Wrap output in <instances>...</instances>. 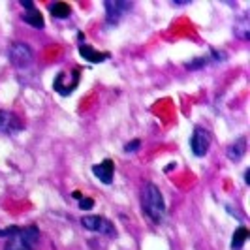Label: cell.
Here are the masks:
<instances>
[{
	"label": "cell",
	"instance_id": "cell-1",
	"mask_svg": "<svg viewBox=\"0 0 250 250\" xmlns=\"http://www.w3.org/2000/svg\"><path fill=\"white\" fill-rule=\"evenodd\" d=\"M0 237H8L4 250H34L40 231L36 226H12L0 229Z\"/></svg>",
	"mask_w": 250,
	"mask_h": 250
},
{
	"label": "cell",
	"instance_id": "cell-2",
	"mask_svg": "<svg viewBox=\"0 0 250 250\" xmlns=\"http://www.w3.org/2000/svg\"><path fill=\"white\" fill-rule=\"evenodd\" d=\"M141 207H143V213L149 216L152 222H162L164 216H166V201L160 192V188L156 185L149 183L147 187L143 188V196H141Z\"/></svg>",
	"mask_w": 250,
	"mask_h": 250
},
{
	"label": "cell",
	"instance_id": "cell-3",
	"mask_svg": "<svg viewBox=\"0 0 250 250\" xmlns=\"http://www.w3.org/2000/svg\"><path fill=\"white\" fill-rule=\"evenodd\" d=\"M81 226L88 229V231H94V233H100V235H117V229L113 226L111 220H107L105 216H100V214H87L81 218Z\"/></svg>",
	"mask_w": 250,
	"mask_h": 250
},
{
	"label": "cell",
	"instance_id": "cell-4",
	"mask_svg": "<svg viewBox=\"0 0 250 250\" xmlns=\"http://www.w3.org/2000/svg\"><path fill=\"white\" fill-rule=\"evenodd\" d=\"M8 57H10V62L15 66V68H28L32 61H34V53L32 49L23 43V42H15L10 45L8 49Z\"/></svg>",
	"mask_w": 250,
	"mask_h": 250
},
{
	"label": "cell",
	"instance_id": "cell-5",
	"mask_svg": "<svg viewBox=\"0 0 250 250\" xmlns=\"http://www.w3.org/2000/svg\"><path fill=\"white\" fill-rule=\"evenodd\" d=\"M190 147H192V152L196 156H205L207 154V150L211 147V136H209V132L203 126H196L194 128L192 138H190Z\"/></svg>",
	"mask_w": 250,
	"mask_h": 250
},
{
	"label": "cell",
	"instance_id": "cell-6",
	"mask_svg": "<svg viewBox=\"0 0 250 250\" xmlns=\"http://www.w3.org/2000/svg\"><path fill=\"white\" fill-rule=\"evenodd\" d=\"M128 10H132V2H125V0H107V2H105L107 23H109V25H117Z\"/></svg>",
	"mask_w": 250,
	"mask_h": 250
},
{
	"label": "cell",
	"instance_id": "cell-7",
	"mask_svg": "<svg viewBox=\"0 0 250 250\" xmlns=\"http://www.w3.org/2000/svg\"><path fill=\"white\" fill-rule=\"evenodd\" d=\"M23 128H25L23 121L15 113L0 109V132H4V134H15V132H21Z\"/></svg>",
	"mask_w": 250,
	"mask_h": 250
},
{
	"label": "cell",
	"instance_id": "cell-8",
	"mask_svg": "<svg viewBox=\"0 0 250 250\" xmlns=\"http://www.w3.org/2000/svg\"><path fill=\"white\" fill-rule=\"evenodd\" d=\"M92 173H94L96 179H100L104 185H111L113 173H115V164H113V160L105 158L104 162L92 166Z\"/></svg>",
	"mask_w": 250,
	"mask_h": 250
},
{
	"label": "cell",
	"instance_id": "cell-9",
	"mask_svg": "<svg viewBox=\"0 0 250 250\" xmlns=\"http://www.w3.org/2000/svg\"><path fill=\"white\" fill-rule=\"evenodd\" d=\"M72 75H74V81H72V83H64V81H66V74H64V72H61V74L57 75L55 83H53V88H55L59 94H62V96L72 94V92H74V88L77 87V83H79V72L75 70Z\"/></svg>",
	"mask_w": 250,
	"mask_h": 250
},
{
	"label": "cell",
	"instance_id": "cell-10",
	"mask_svg": "<svg viewBox=\"0 0 250 250\" xmlns=\"http://www.w3.org/2000/svg\"><path fill=\"white\" fill-rule=\"evenodd\" d=\"M79 55L88 61V62L92 64H98V62H104V61H107L109 59V53H100V51H96L92 45H79Z\"/></svg>",
	"mask_w": 250,
	"mask_h": 250
},
{
	"label": "cell",
	"instance_id": "cell-11",
	"mask_svg": "<svg viewBox=\"0 0 250 250\" xmlns=\"http://www.w3.org/2000/svg\"><path fill=\"white\" fill-rule=\"evenodd\" d=\"M245 152H247V138L241 136L228 147V158L233 160V162H239L245 156Z\"/></svg>",
	"mask_w": 250,
	"mask_h": 250
},
{
	"label": "cell",
	"instance_id": "cell-12",
	"mask_svg": "<svg viewBox=\"0 0 250 250\" xmlns=\"http://www.w3.org/2000/svg\"><path fill=\"white\" fill-rule=\"evenodd\" d=\"M23 21L28 23L30 26H34V28H43V25H45L42 13L38 12L36 8H34V10H28L26 13H23Z\"/></svg>",
	"mask_w": 250,
	"mask_h": 250
},
{
	"label": "cell",
	"instance_id": "cell-13",
	"mask_svg": "<svg viewBox=\"0 0 250 250\" xmlns=\"http://www.w3.org/2000/svg\"><path fill=\"white\" fill-rule=\"evenodd\" d=\"M247 239H249V229H247L245 226L237 228V229H235V233H233V237H231V249L241 250L243 249V245L247 243Z\"/></svg>",
	"mask_w": 250,
	"mask_h": 250
},
{
	"label": "cell",
	"instance_id": "cell-14",
	"mask_svg": "<svg viewBox=\"0 0 250 250\" xmlns=\"http://www.w3.org/2000/svg\"><path fill=\"white\" fill-rule=\"evenodd\" d=\"M51 13H53V17H57V19H66V17H70V13H72V8L66 4V2H55V4H51L49 6Z\"/></svg>",
	"mask_w": 250,
	"mask_h": 250
},
{
	"label": "cell",
	"instance_id": "cell-15",
	"mask_svg": "<svg viewBox=\"0 0 250 250\" xmlns=\"http://www.w3.org/2000/svg\"><path fill=\"white\" fill-rule=\"evenodd\" d=\"M141 147V141L139 139H134V141H130V143H126L125 145V150L126 152H136V150Z\"/></svg>",
	"mask_w": 250,
	"mask_h": 250
},
{
	"label": "cell",
	"instance_id": "cell-16",
	"mask_svg": "<svg viewBox=\"0 0 250 250\" xmlns=\"http://www.w3.org/2000/svg\"><path fill=\"white\" fill-rule=\"evenodd\" d=\"M79 207L81 209H92L94 207V201L90 200V198H81L79 200Z\"/></svg>",
	"mask_w": 250,
	"mask_h": 250
},
{
	"label": "cell",
	"instance_id": "cell-17",
	"mask_svg": "<svg viewBox=\"0 0 250 250\" xmlns=\"http://www.w3.org/2000/svg\"><path fill=\"white\" fill-rule=\"evenodd\" d=\"M21 6L26 8V10H34V4H32L30 0H21Z\"/></svg>",
	"mask_w": 250,
	"mask_h": 250
},
{
	"label": "cell",
	"instance_id": "cell-18",
	"mask_svg": "<svg viewBox=\"0 0 250 250\" xmlns=\"http://www.w3.org/2000/svg\"><path fill=\"white\" fill-rule=\"evenodd\" d=\"M249 179H250V171L247 169V171H245V183H247V185H249Z\"/></svg>",
	"mask_w": 250,
	"mask_h": 250
}]
</instances>
